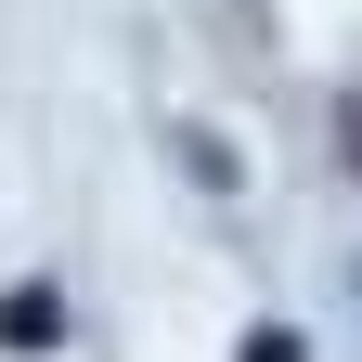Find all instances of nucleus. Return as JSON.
<instances>
[{"instance_id": "nucleus-1", "label": "nucleus", "mask_w": 362, "mask_h": 362, "mask_svg": "<svg viewBox=\"0 0 362 362\" xmlns=\"http://www.w3.org/2000/svg\"><path fill=\"white\" fill-rule=\"evenodd\" d=\"M52 337H65V298H52V285H13V298H0V349H26V362H39Z\"/></svg>"}, {"instance_id": "nucleus-2", "label": "nucleus", "mask_w": 362, "mask_h": 362, "mask_svg": "<svg viewBox=\"0 0 362 362\" xmlns=\"http://www.w3.org/2000/svg\"><path fill=\"white\" fill-rule=\"evenodd\" d=\"M246 362H310V349H298L285 324H259V337H246Z\"/></svg>"}]
</instances>
